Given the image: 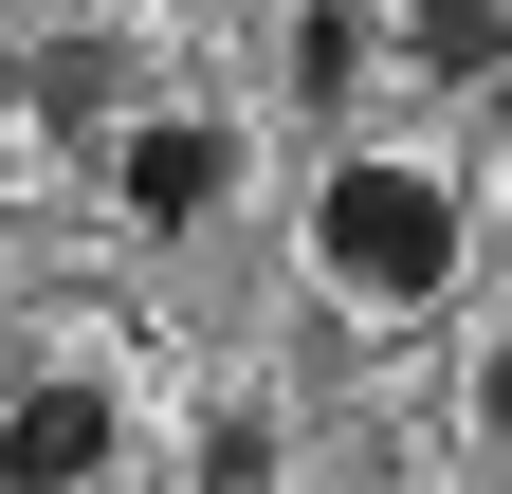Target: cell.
I'll use <instances>...</instances> for the list:
<instances>
[{"label":"cell","mask_w":512,"mask_h":494,"mask_svg":"<svg viewBox=\"0 0 512 494\" xmlns=\"http://www.w3.org/2000/svg\"><path fill=\"white\" fill-rule=\"evenodd\" d=\"M110 92H128V74H110L92 37H74V55H37V110H55V129H110Z\"/></svg>","instance_id":"obj_5"},{"label":"cell","mask_w":512,"mask_h":494,"mask_svg":"<svg viewBox=\"0 0 512 494\" xmlns=\"http://www.w3.org/2000/svg\"><path fill=\"white\" fill-rule=\"evenodd\" d=\"M311 257H330V293H366V312H421V293L458 275V202H439L421 165H330L311 183Z\"/></svg>","instance_id":"obj_1"},{"label":"cell","mask_w":512,"mask_h":494,"mask_svg":"<svg viewBox=\"0 0 512 494\" xmlns=\"http://www.w3.org/2000/svg\"><path fill=\"white\" fill-rule=\"evenodd\" d=\"M403 37L439 55V74H512V19H494V0H403Z\"/></svg>","instance_id":"obj_4"},{"label":"cell","mask_w":512,"mask_h":494,"mask_svg":"<svg viewBox=\"0 0 512 494\" xmlns=\"http://www.w3.org/2000/svg\"><path fill=\"white\" fill-rule=\"evenodd\" d=\"M202 494H275V421H256V403L202 421Z\"/></svg>","instance_id":"obj_6"},{"label":"cell","mask_w":512,"mask_h":494,"mask_svg":"<svg viewBox=\"0 0 512 494\" xmlns=\"http://www.w3.org/2000/svg\"><path fill=\"white\" fill-rule=\"evenodd\" d=\"M110 183H128V220H220L238 202V129L220 110H147V129L110 147Z\"/></svg>","instance_id":"obj_2"},{"label":"cell","mask_w":512,"mask_h":494,"mask_svg":"<svg viewBox=\"0 0 512 494\" xmlns=\"http://www.w3.org/2000/svg\"><path fill=\"white\" fill-rule=\"evenodd\" d=\"M476 421H494V440H512V348H476Z\"/></svg>","instance_id":"obj_8"},{"label":"cell","mask_w":512,"mask_h":494,"mask_svg":"<svg viewBox=\"0 0 512 494\" xmlns=\"http://www.w3.org/2000/svg\"><path fill=\"white\" fill-rule=\"evenodd\" d=\"M110 476V385H19L0 403V494H92Z\"/></svg>","instance_id":"obj_3"},{"label":"cell","mask_w":512,"mask_h":494,"mask_svg":"<svg viewBox=\"0 0 512 494\" xmlns=\"http://www.w3.org/2000/svg\"><path fill=\"white\" fill-rule=\"evenodd\" d=\"M293 74H311V92H348V74H366V19H348V0H311V19H293Z\"/></svg>","instance_id":"obj_7"},{"label":"cell","mask_w":512,"mask_h":494,"mask_svg":"<svg viewBox=\"0 0 512 494\" xmlns=\"http://www.w3.org/2000/svg\"><path fill=\"white\" fill-rule=\"evenodd\" d=\"M494 110H512V74H494Z\"/></svg>","instance_id":"obj_9"}]
</instances>
